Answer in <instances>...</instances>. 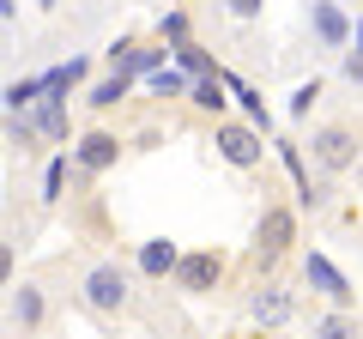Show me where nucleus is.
<instances>
[{"mask_svg":"<svg viewBox=\"0 0 363 339\" xmlns=\"http://www.w3.org/2000/svg\"><path fill=\"white\" fill-rule=\"evenodd\" d=\"M157 43H169V49L194 43V25H188V13H182V6H169V13L157 18Z\"/></svg>","mask_w":363,"mask_h":339,"instance_id":"obj_18","label":"nucleus"},{"mask_svg":"<svg viewBox=\"0 0 363 339\" xmlns=\"http://www.w3.org/2000/svg\"><path fill=\"white\" fill-rule=\"evenodd\" d=\"M309 30L321 49H351V18L339 13L333 0H309Z\"/></svg>","mask_w":363,"mask_h":339,"instance_id":"obj_12","label":"nucleus"},{"mask_svg":"<svg viewBox=\"0 0 363 339\" xmlns=\"http://www.w3.org/2000/svg\"><path fill=\"white\" fill-rule=\"evenodd\" d=\"M67 152H73V170H79V176H109V170H121L128 140H121L116 128H85Z\"/></svg>","mask_w":363,"mask_h":339,"instance_id":"obj_8","label":"nucleus"},{"mask_svg":"<svg viewBox=\"0 0 363 339\" xmlns=\"http://www.w3.org/2000/svg\"><path fill=\"white\" fill-rule=\"evenodd\" d=\"M67 176H73V152H55L43 164V206H61L67 200Z\"/></svg>","mask_w":363,"mask_h":339,"instance_id":"obj_16","label":"nucleus"},{"mask_svg":"<svg viewBox=\"0 0 363 339\" xmlns=\"http://www.w3.org/2000/svg\"><path fill=\"white\" fill-rule=\"evenodd\" d=\"M182 255H188V248H176L169 236H145V243L133 248V273L140 279H176Z\"/></svg>","mask_w":363,"mask_h":339,"instance_id":"obj_11","label":"nucleus"},{"mask_svg":"<svg viewBox=\"0 0 363 339\" xmlns=\"http://www.w3.org/2000/svg\"><path fill=\"white\" fill-rule=\"evenodd\" d=\"M230 85H224V73H212V79H194V85H188V109H194V116H212V121H224V104H230Z\"/></svg>","mask_w":363,"mask_h":339,"instance_id":"obj_14","label":"nucleus"},{"mask_svg":"<svg viewBox=\"0 0 363 339\" xmlns=\"http://www.w3.org/2000/svg\"><path fill=\"white\" fill-rule=\"evenodd\" d=\"M133 79H140V73H128V67L104 73V79H97V85L85 91V109H91V116H104V109H121V97L133 91Z\"/></svg>","mask_w":363,"mask_h":339,"instance_id":"obj_13","label":"nucleus"},{"mask_svg":"<svg viewBox=\"0 0 363 339\" xmlns=\"http://www.w3.org/2000/svg\"><path fill=\"white\" fill-rule=\"evenodd\" d=\"M297 273H303V285H309L315 297L327 303V309H357V291H351V279L339 273L333 261H327L321 248H303V255H297Z\"/></svg>","mask_w":363,"mask_h":339,"instance_id":"obj_6","label":"nucleus"},{"mask_svg":"<svg viewBox=\"0 0 363 339\" xmlns=\"http://www.w3.org/2000/svg\"><path fill=\"white\" fill-rule=\"evenodd\" d=\"M303 206H291L285 194H267V206H260L255 218V267L272 279V267H285L291 255H303Z\"/></svg>","mask_w":363,"mask_h":339,"instance_id":"obj_3","label":"nucleus"},{"mask_svg":"<svg viewBox=\"0 0 363 339\" xmlns=\"http://www.w3.org/2000/svg\"><path fill=\"white\" fill-rule=\"evenodd\" d=\"M212 145H218V157H224L230 170H260V164H267V133H260L255 121L224 116L218 128H212Z\"/></svg>","mask_w":363,"mask_h":339,"instance_id":"obj_5","label":"nucleus"},{"mask_svg":"<svg viewBox=\"0 0 363 339\" xmlns=\"http://www.w3.org/2000/svg\"><path fill=\"white\" fill-rule=\"evenodd\" d=\"M309 339H363V309H321Z\"/></svg>","mask_w":363,"mask_h":339,"instance_id":"obj_15","label":"nucleus"},{"mask_svg":"<svg viewBox=\"0 0 363 339\" xmlns=\"http://www.w3.org/2000/svg\"><path fill=\"white\" fill-rule=\"evenodd\" d=\"M303 152H309V164L321 170L327 182H333V176H357V164H363V121L357 116L315 121V128L303 133Z\"/></svg>","mask_w":363,"mask_h":339,"instance_id":"obj_2","label":"nucleus"},{"mask_svg":"<svg viewBox=\"0 0 363 339\" xmlns=\"http://www.w3.org/2000/svg\"><path fill=\"white\" fill-rule=\"evenodd\" d=\"M315 104H321V79H303L297 91H291V121H297V128H309Z\"/></svg>","mask_w":363,"mask_h":339,"instance_id":"obj_20","label":"nucleus"},{"mask_svg":"<svg viewBox=\"0 0 363 339\" xmlns=\"http://www.w3.org/2000/svg\"><path fill=\"white\" fill-rule=\"evenodd\" d=\"M224 13H230V18H260V13H267V0H224Z\"/></svg>","mask_w":363,"mask_h":339,"instance_id":"obj_21","label":"nucleus"},{"mask_svg":"<svg viewBox=\"0 0 363 339\" xmlns=\"http://www.w3.org/2000/svg\"><path fill=\"white\" fill-rule=\"evenodd\" d=\"M357 188H363V164H357Z\"/></svg>","mask_w":363,"mask_h":339,"instance_id":"obj_22","label":"nucleus"},{"mask_svg":"<svg viewBox=\"0 0 363 339\" xmlns=\"http://www.w3.org/2000/svg\"><path fill=\"white\" fill-rule=\"evenodd\" d=\"M43 327H49V291H43V279H13L6 285V333L37 339Z\"/></svg>","mask_w":363,"mask_h":339,"instance_id":"obj_4","label":"nucleus"},{"mask_svg":"<svg viewBox=\"0 0 363 339\" xmlns=\"http://www.w3.org/2000/svg\"><path fill=\"white\" fill-rule=\"evenodd\" d=\"M176 61H182V73H188V79H212V73H224V67L212 61V55L200 49V43H182V49H176Z\"/></svg>","mask_w":363,"mask_h":339,"instance_id":"obj_19","label":"nucleus"},{"mask_svg":"<svg viewBox=\"0 0 363 339\" xmlns=\"http://www.w3.org/2000/svg\"><path fill=\"white\" fill-rule=\"evenodd\" d=\"M140 273L133 267H121L116 255H97V261H85L79 267V279H73V303L91 315V321H128L133 315V303H140Z\"/></svg>","mask_w":363,"mask_h":339,"instance_id":"obj_1","label":"nucleus"},{"mask_svg":"<svg viewBox=\"0 0 363 339\" xmlns=\"http://www.w3.org/2000/svg\"><path fill=\"white\" fill-rule=\"evenodd\" d=\"M230 279V255L224 248H188L176 267V291L182 297H212V291Z\"/></svg>","mask_w":363,"mask_h":339,"instance_id":"obj_7","label":"nucleus"},{"mask_svg":"<svg viewBox=\"0 0 363 339\" xmlns=\"http://www.w3.org/2000/svg\"><path fill=\"white\" fill-rule=\"evenodd\" d=\"M30 121H37V133H49V140H67V97H43L37 109H30Z\"/></svg>","mask_w":363,"mask_h":339,"instance_id":"obj_17","label":"nucleus"},{"mask_svg":"<svg viewBox=\"0 0 363 339\" xmlns=\"http://www.w3.org/2000/svg\"><path fill=\"white\" fill-rule=\"evenodd\" d=\"M279 164H285L291 188H297V206L303 212H321L327 206V188L315 182V164H309V152H303V140H279Z\"/></svg>","mask_w":363,"mask_h":339,"instance_id":"obj_10","label":"nucleus"},{"mask_svg":"<svg viewBox=\"0 0 363 339\" xmlns=\"http://www.w3.org/2000/svg\"><path fill=\"white\" fill-rule=\"evenodd\" d=\"M291 315H297V291L279 285V279H260L255 291H248V327H267V333H279V327H291Z\"/></svg>","mask_w":363,"mask_h":339,"instance_id":"obj_9","label":"nucleus"}]
</instances>
